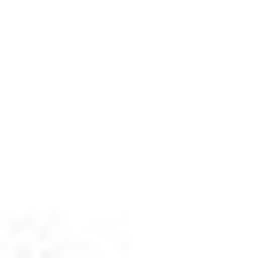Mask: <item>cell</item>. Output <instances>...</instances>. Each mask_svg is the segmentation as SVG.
I'll use <instances>...</instances> for the list:
<instances>
[{"instance_id": "cell-1", "label": "cell", "mask_w": 258, "mask_h": 258, "mask_svg": "<svg viewBox=\"0 0 258 258\" xmlns=\"http://www.w3.org/2000/svg\"><path fill=\"white\" fill-rule=\"evenodd\" d=\"M40 258H73V250H64V242H40Z\"/></svg>"}]
</instances>
